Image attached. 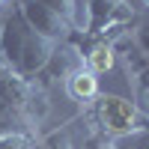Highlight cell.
<instances>
[{
    "label": "cell",
    "instance_id": "cell-1",
    "mask_svg": "<svg viewBox=\"0 0 149 149\" xmlns=\"http://www.w3.org/2000/svg\"><path fill=\"white\" fill-rule=\"evenodd\" d=\"M54 48H57L54 42L42 39L39 33L27 27V21L18 15V9H12L0 21V60L24 78H36L48 66Z\"/></svg>",
    "mask_w": 149,
    "mask_h": 149
},
{
    "label": "cell",
    "instance_id": "cell-2",
    "mask_svg": "<svg viewBox=\"0 0 149 149\" xmlns=\"http://www.w3.org/2000/svg\"><path fill=\"white\" fill-rule=\"evenodd\" d=\"M93 125L107 137H134L149 131V116L137 102L116 93H98L93 102Z\"/></svg>",
    "mask_w": 149,
    "mask_h": 149
},
{
    "label": "cell",
    "instance_id": "cell-3",
    "mask_svg": "<svg viewBox=\"0 0 149 149\" xmlns=\"http://www.w3.org/2000/svg\"><path fill=\"white\" fill-rule=\"evenodd\" d=\"M134 24H137V12L128 0H86V27L78 33L90 39L116 42Z\"/></svg>",
    "mask_w": 149,
    "mask_h": 149
},
{
    "label": "cell",
    "instance_id": "cell-4",
    "mask_svg": "<svg viewBox=\"0 0 149 149\" xmlns=\"http://www.w3.org/2000/svg\"><path fill=\"white\" fill-rule=\"evenodd\" d=\"M15 9H18V15L27 21V27L33 33H39L42 39L54 42V45H63L69 36H72V30H74L66 18H60L57 12H51L48 6L36 3V0H18Z\"/></svg>",
    "mask_w": 149,
    "mask_h": 149
},
{
    "label": "cell",
    "instance_id": "cell-5",
    "mask_svg": "<svg viewBox=\"0 0 149 149\" xmlns=\"http://www.w3.org/2000/svg\"><path fill=\"white\" fill-rule=\"evenodd\" d=\"M63 84H66L69 98H74V102H81V104L95 102V95L102 93V90H98V74H93L86 66H78Z\"/></svg>",
    "mask_w": 149,
    "mask_h": 149
},
{
    "label": "cell",
    "instance_id": "cell-6",
    "mask_svg": "<svg viewBox=\"0 0 149 149\" xmlns=\"http://www.w3.org/2000/svg\"><path fill=\"white\" fill-rule=\"evenodd\" d=\"M30 131V125H27V119H24V113L9 102L6 95H0V134L3 131ZM33 134V131H30Z\"/></svg>",
    "mask_w": 149,
    "mask_h": 149
},
{
    "label": "cell",
    "instance_id": "cell-7",
    "mask_svg": "<svg viewBox=\"0 0 149 149\" xmlns=\"http://www.w3.org/2000/svg\"><path fill=\"white\" fill-rule=\"evenodd\" d=\"M36 134H30V131H3L0 134V149H33L36 146Z\"/></svg>",
    "mask_w": 149,
    "mask_h": 149
},
{
    "label": "cell",
    "instance_id": "cell-8",
    "mask_svg": "<svg viewBox=\"0 0 149 149\" xmlns=\"http://www.w3.org/2000/svg\"><path fill=\"white\" fill-rule=\"evenodd\" d=\"M36 3L48 6L51 12H57L60 18H66L74 30H78V0H36Z\"/></svg>",
    "mask_w": 149,
    "mask_h": 149
},
{
    "label": "cell",
    "instance_id": "cell-9",
    "mask_svg": "<svg viewBox=\"0 0 149 149\" xmlns=\"http://www.w3.org/2000/svg\"><path fill=\"white\" fill-rule=\"evenodd\" d=\"M81 149H119V140H116V137H107L104 131H98L95 125H90L86 134H84Z\"/></svg>",
    "mask_w": 149,
    "mask_h": 149
},
{
    "label": "cell",
    "instance_id": "cell-10",
    "mask_svg": "<svg viewBox=\"0 0 149 149\" xmlns=\"http://www.w3.org/2000/svg\"><path fill=\"white\" fill-rule=\"evenodd\" d=\"M131 39H134V45H137L140 51L149 57V18H143V21H137V24H134Z\"/></svg>",
    "mask_w": 149,
    "mask_h": 149
},
{
    "label": "cell",
    "instance_id": "cell-11",
    "mask_svg": "<svg viewBox=\"0 0 149 149\" xmlns=\"http://www.w3.org/2000/svg\"><path fill=\"white\" fill-rule=\"evenodd\" d=\"M3 3H6V0H0V6H3Z\"/></svg>",
    "mask_w": 149,
    "mask_h": 149
},
{
    "label": "cell",
    "instance_id": "cell-12",
    "mask_svg": "<svg viewBox=\"0 0 149 149\" xmlns=\"http://www.w3.org/2000/svg\"><path fill=\"white\" fill-rule=\"evenodd\" d=\"M143 149H149V143H146V146H143Z\"/></svg>",
    "mask_w": 149,
    "mask_h": 149
},
{
    "label": "cell",
    "instance_id": "cell-13",
    "mask_svg": "<svg viewBox=\"0 0 149 149\" xmlns=\"http://www.w3.org/2000/svg\"><path fill=\"white\" fill-rule=\"evenodd\" d=\"M146 3H149V0H146Z\"/></svg>",
    "mask_w": 149,
    "mask_h": 149
}]
</instances>
